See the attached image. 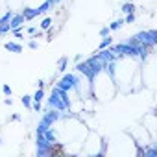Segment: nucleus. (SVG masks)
Masks as SVG:
<instances>
[{
  "label": "nucleus",
  "mask_w": 157,
  "mask_h": 157,
  "mask_svg": "<svg viewBox=\"0 0 157 157\" xmlns=\"http://www.w3.org/2000/svg\"><path fill=\"white\" fill-rule=\"evenodd\" d=\"M0 144H2V139H0Z\"/></svg>",
  "instance_id": "obj_25"
},
{
  "label": "nucleus",
  "mask_w": 157,
  "mask_h": 157,
  "mask_svg": "<svg viewBox=\"0 0 157 157\" xmlns=\"http://www.w3.org/2000/svg\"><path fill=\"white\" fill-rule=\"evenodd\" d=\"M122 24H124V19H118V21H113L107 28L111 30V32H115V30H118V28H122Z\"/></svg>",
  "instance_id": "obj_10"
},
{
  "label": "nucleus",
  "mask_w": 157,
  "mask_h": 157,
  "mask_svg": "<svg viewBox=\"0 0 157 157\" xmlns=\"http://www.w3.org/2000/svg\"><path fill=\"white\" fill-rule=\"evenodd\" d=\"M32 109H33L35 113H39V111H41V102H33V104H32Z\"/></svg>",
  "instance_id": "obj_19"
},
{
  "label": "nucleus",
  "mask_w": 157,
  "mask_h": 157,
  "mask_svg": "<svg viewBox=\"0 0 157 157\" xmlns=\"http://www.w3.org/2000/svg\"><path fill=\"white\" fill-rule=\"evenodd\" d=\"M8 24H10V32L15 30V28H21V26L24 24V17H22V15H13Z\"/></svg>",
  "instance_id": "obj_4"
},
{
  "label": "nucleus",
  "mask_w": 157,
  "mask_h": 157,
  "mask_svg": "<svg viewBox=\"0 0 157 157\" xmlns=\"http://www.w3.org/2000/svg\"><path fill=\"white\" fill-rule=\"evenodd\" d=\"M48 107H54V109H59V111H65L67 107H65V104H63V100L59 98V94L52 89V94H50V98H48Z\"/></svg>",
  "instance_id": "obj_3"
},
{
  "label": "nucleus",
  "mask_w": 157,
  "mask_h": 157,
  "mask_svg": "<svg viewBox=\"0 0 157 157\" xmlns=\"http://www.w3.org/2000/svg\"><path fill=\"white\" fill-rule=\"evenodd\" d=\"M13 17V11H6L4 13V17L0 19V24H6V22H10V19Z\"/></svg>",
  "instance_id": "obj_15"
},
{
  "label": "nucleus",
  "mask_w": 157,
  "mask_h": 157,
  "mask_svg": "<svg viewBox=\"0 0 157 157\" xmlns=\"http://www.w3.org/2000/svg\"><path fill=\"white\" fill-rule=\"evenodd\" d=\"M67 63H68V59H67V57H61L59 63H57V67H59L57 70H59V72H65V70H67Z\"/></svg>",
  "instance_id": "obj_12"
},
{
  "label": "nucleus",
  "mask_w": 157,
  "mask_h": 157,
  "mask_svg": "<svg viewBox=\"0 0 157 157\" xmlns=\"http://www.w3.org/2000/svg\"><path fill=\"white\" fill-rule=\"evenodd\" d=\"M21 102H22V105H24V107H30V109H32L33 100H32V96H30V94H24V96L21 98Z\"/></svg>",
  "instance_id": "obj_11"
},
{
  "label": "nucleus",
  "mask_w": 157,
  "mask_h": 157,
  "mask_svg": "<svg viewBox=\"0 0 157 157\" xmlns=\"http://www.w3.org/2000/svg\"><path fill=\"white\" fill-rule=\"evenodd\" d=\"M4 48H6L8 52H13V54H21V52H22V46H21V44H17V43H13V41L6 43V44H4Z\"/></svg>",
  "instance_id": "obj_5"
},
{
  "label": "nucleus",
  "mask_w": 157,
  "mask_h": 157,
  "mask_svg": "<svg viewBox=\"0 0 157 157\" xmlns=\"http://www.w3.org/2000/svg\"><path fill=\"white\" fill-rule=\"evenodd\" d=\"M21 15L24 17V21H32V19H35V17H37V11H35V10H32V8H24V11H22Z\"/></svg>",
  "instance_id": "obj_6"
},
{
  "label": "nucleus",
  "mask_w": 157,
  "mask_h": 157,
  "mask_svg": "<svg viewBox=\"0 0 157 157\" xmlns=\"http://www.w3.org/2000/svg\"><path fill=\"white\" fill-rule=\"evenodd\" d=\"M61 118V111L59 109H54V107H48V111L44 113V117H43V120L39 122V126H37V133H43V131H46L50 126H54V122H57Z\"/></svg>",
  "instance_id": "obj_1"
},
{
  "label": "nucleus",
  "mask_w": 157,
  "mask_h": 157,
  "mask_svg": "<svg viewBox=\"0 0 157 157\" xmlns=\"http://www.w3.org/2000/svg\"><path fill=\"white\" fill-rule=\"evenodd\" d=\"M133 21H135V13H128L126 19H124V24H131Z\"/></svg>",
  "instance_id": "obj_17"
},
{
  "label": "nucleus",
  "mask_w": 157,
  "mask_h": 157,
  "mask_svg": "<svg viewBox=\"0 0 157 157\" xmlns=\"http://www.w3.org/2000/svg\"><path fill=\"white\" fill-rule=\"evenodd\" d=\"M4 104H6V105H11V104H13V100H11V98H6V100H4Z\"/></svg>",
  "instance_id": "obj_24"
},
{
  "label": "nucleus",
  "mask_w": 157,
  "mask_h": 157,
  "mask_svg": "<svg viewBox=\"0 0 157 157\" xmlns=\"http://www.w3.org/2000/svg\"><path fill=\"white\" fill-rule=\"evenodd\" d=\"M28 46H30L32 50H35V48H37L39 44H37V41H30V43H28Z\"/></svg>",
  "instance_id": "obj_21"
},
{
  "label": "nucleus",
  "mask_w": 157,
  "mask_h": 157,
  "mask_svg": "<svg viewBox=\"0 0 157 157\" xmlns=\"http://www.w3.org/2000/svg\"><path fill=\"white\" fill-rule=\"evenodd\" d=\"M50 8H52V6H50V2H44V4H41L39 8H35V11H37V15H44Z\"/></svg>",
  "instance_id": "obj_9"
},
{
  "label": "nucleus",
  "mask_w": 157,
  "mask_h": 157,
  "mask_svg": "<svg viewBox=\"0 0 157 157\" xmlns=\"http://www.w3.org/2000/svg\"><path fill=\"white\" fill-rule=\"evenodd\" d=\"M43 87H44V82H43V80H39V82H37V89H43Z\"/></svg>",
  "instance_id": "obj_22"
},
{
  "label": "nucleus",
  "mask_w": 157,
  "mask_h": 157,
  "mask_svg": "<svg viewBox=\"0 0 157 157\" xmlns=\"http://www.w3.org/2000/svg\"><path fill=\"white\" fill-rule=\"evenodd\" d=\"M46 2H50V6H56L57 2H61V0H46Z\"/></svg>",
  "instance_id": "obj_23"
},
{
  "label": "nucleus",
  "mask_w": 157,
  "mask_h": 157,
  "mask_svg": "<svg viewBox=\"0 0 157 157\" xmlns=\"http://www.w3.org/2000/svg\"><path fill=\"white\" fill-rule=\"evenodd\" d=\"M2 93L6 94V96H11V87L6 83V85H2Z\"/></svg>",
  "instance_id": "obj_18"
},
{
  "label": "nucleus",
  "mask_w": 157,
  "mask_h": 157,
  "mask_svg": "<svg viewBox=\"0 0 157 157\" xmlns=\"http://www.w3.org/2000/svg\"><path fill=\"white\" fill-rule=\"evenodd\" d=\"M78 83H80V80L74 76V74H65L61 80L57 82V85L56 87H59V89H63V91H72V89H78Z\"/></svg>",
  "instance_id": "obj_2"
},
{
  "label": "nucleus",
  "mask_w": 157,
  "mask_h": 157,
  "mask_svg": "<svg viewBox=\"0 0 157 157\" xmlns=\"http://www.w3.org/2000/svg\"><path fill=\"white\" fill-rule=\"evenodd\" d=\"M50 26H52V19H50V17L43 19V22H41V28H43V30H50Z\"/></svg>",
  "instance_id": "obj_14"
},
{
  "label": "nucleus",
  "mask_w": 157,
  "mask_h": 157,
  "mask_svg": "<svg viewBox=\"0 0 157 157\" xmlns=\"http://www.w3.org/2000/svg\"><path fill=\"white\" fill-rule=\"evenodd\" d=\"M109 33H111L109 28H102V30H100V35H102V37H105V35H109Z\"/></svg>",
  "instance_id": "obj_20"
},
{
  "label": "nucleus",
  "mask_w": 157,
  "mask_h": 157,
  "mask_svg": "<svg viewBox=\"0 0 157 157\" xmlns=\"http://www.w3.org/2000/svg\"><path fill=\"white\" fill-rule=\"evenodd\" d=\"M43 98H44V91H43V89H37V93L32 96V100H33V102H41Z\"/></svg>",
  "instance_id": "obj_13"
},
{
  "label": "nucleus",
  "mask_w": 157,
  "mask_h": 157,
  "mask_svg": "<svg viewBox=\"0 0 157 157\" xmlns=\"http://www.w3.org/2000/svg\"><path fill=\"white\" fill-rule=\"evenodd\" d=\"M144 155H146V157H157V148H150V150H146Z\"/></svg>",
  "instance_id": "obj_16"
},
{
  "label": "nucleus",
  "mask_w": 157,
  "mask_h": 157,
  "mask_svg": "<svg viewBox=\"0 0 157 157\" xmlns=\"http://www.w3.org/2000/svg\"><path fill=\"white\" fill-rule=\"evenodd\" d=\"M111 44H113V37H111V35H105V37H104V39L100 41L98 48L102 50V48H107V46H111Z\"/></svg>",
  "instance_id": "obj_8"
},
{
  "label": "nucleus",
  "mask_w": 157,
  "mask_h": 157,
  "mask_svg": "<svg viewBox=\"0 0 157 157\" xmlns=\"http://www.w3.org/2000/svg\"><path fill=\"white\" fill-rule=\"evenodd\" d=\"M122 13L124 15H128V13H135V6L131 4V2H128V0H126V4H122Z\"/></svg>",
  "instance_id": "obj_7"
}]
</instances>
